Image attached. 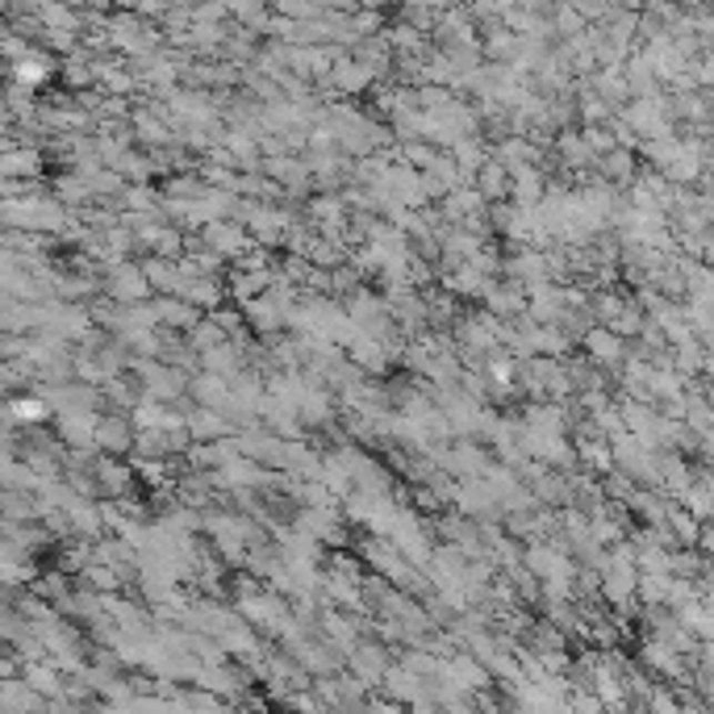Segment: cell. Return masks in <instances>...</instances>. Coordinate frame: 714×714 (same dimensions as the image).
Returning a JSON list of instances; mask_svg holds the SVG:
<instances>
[{"label": "cell", "instance_id": "cell-2", "mask_svg": "<svg viewBox=\"0 0 714 714\" xmlns=\"http://www.w3.org/2000/svg\"><path fill=\"white\" fill-rule=\"evenodd\" d=\"M101 293L113 296V301H122V305H139V301H151V296H155V289H151V280H147V268H142V260L125 255V260H118L113 268H105Z\"/></svg>", "mask_w": 714, "mask_h": 714}, {"label": "cell", "instance_id": "cell-23", "mask_svg": "<svg viewBox=\"0 0 714 714\" xmlns=\"http://www.w3.org/2000/svg\"><path fill=\"white\" fill-rule=\"evenodd\" d=\"M702 519H697L694 510H685L681 502H668V531L677 535L681 547H697V540H702Z\"/></svg>", "mask_w": 714, "mask_h": 714}, {"label": "cell", "instance_id": "cell-19", "mask_svg": "<svg viewBox=\"0 0 714 714\" xmlns=\"http://www.w3.org/2000/svg\"><path fill=\"white\" fill-rule=\"evenodd\" d=\"M547 197V172L526 163V168H514V189H510V201L514 205H540Z\"/></svg>", "mask_w": 714, "mask_h": 714}, {"label": "cell", "instance_id": "cell-15", "mask_svg": "<svg viewBox=\"0 0 714 714\" xmlns=\"http://www.w3.org/2000/svg\"><path fill=\"white\" fill-rule=\"evenodd\" d=\"M489 280H493V276H485L476 263H460L455 272H443V276H439V284H443L447 293L460 296V301H481V296H485Z\"/></svg>", "mask_w": 714, "mask_h": 714}, {"label": "cell", "instance_id": "cell-6", "mask_svg": "<svg viewBox=\"0 0 714 714\" xmlns=\"http://www.w3.org/2000/svg\"><path fill=\"white\" fill-rule=\"evenodd\" d=\"M134 439H139V426L125 410H105L101 414V426H97V447L109 455H130L134 452Z\"/></svg>", "mask_w": 714, "mask_h": 714}, {"label": "cell", "instance_id": "cell-9", "mask_svg": "<svg viewBox=\"0 0 714 714\" xmlns=\"http://www.w3.org/2000/svg\"><path fill=\"white\" fill-rule=\"evenodd\" d=\"M243 314H247V326H251L255 339H276V334H284V305H280L272 293L247 301Z\"/></svg>", "mask_w": 714, "mask_h": 714}, {"label": "cell", "instance_id": "cell-27", "mask_svg": "<svg viewBox=\"0 0 714 714\" xmlns=\"http://www.w3.org/2000/svg\"><path fill=\"white\" fill-rule=\"evenodd\" d=\"M702 376H706V381H714V351L706 348V360H702Z\"/></svg>", "mask_w": 714, "mask_h": 714}, {"label": "cell", "instance_id": "cell-20", "mask_svg": "<svg viewBox=\"0 0 714 714\" xmlns=\"http://www.w3.org/2000/svg\"><path fill=\"white\" fill-rule=\"evenodd\" d=\"M21 677L30 681L38 694H47V697H59L63 690H68V673H63L51 656H47V661H26V673H21Z\"/></svg>", "mask_w": 714, "mask_h": 714}, {"label": "cell", "instance_id": "cell-28", "mask_svg": "<svg viewBox=\"0 0 714 714\" xmlns=\"http://www.w3.org/2000/svg\"><path fill=\"white\" fill-rule=\"evenodd\" d=\"M702 581H706V585L714 590V564H706V573H702Z\"/></svg>", "mask_w": 714, "mask_h": 714}, {"label": "cell", "instance_id": "cell-13", "mask_svg": "<svg viewBox=\"0 0 714 714\" xmlns=\"http://www.w3.org/2000/svg\"><path fill=\"white\" fill-rule=\"evenodd\" d=\"M184 426H189L192 439H227V435H234V419H230L227 410H213V405H201V401L189 410Z\"/></svg>", "mask_w": 714, "mask_h": 714}, {"label": "cell", "instance_id": "cell-3", "mask_svg": "<svg viewBox=\"0 0 714 714\" xmlns=\"http://www.w3.org/2000/svg\"><path fill=\"white\" fill-rule=\"evenodd\" d=\"M97 481H101V497H109V502L134 497V489H139V472H134V460H130V455L101 452V460H97Z\"/></svg>", "mask_w": 714, "mask_h": 714}, {"label": "cell", "instance_id": "cell-5", "mask_svg": "<svg viewBox=\"0 0 714 714\" xmlns=\"http://www.w3.org/2000/svg\"><path fill=\"white\" fill-rule=\"evenodd\" d=\"M389 664H393V656H389V644H384V640H360L355 652L348 656V668L364 681L368 690H381Z\"/></svg>", "mask_w": 714, "mask_h": 714}, {"label": "cell", "instance_id": "cell-8", "mask_svg": "<svg viewBox=\"0 0 714 714\" xmlns=\"http://www.w3.org/2000/svg\"><path fill=\"white\" fill-rule=\"evenodd\" d=\"M105 410H71V414H54V435L68 447H97V426H101Z\"/></svg>", "mask_w": 714, "mask_h": 714}, {"label": "cell", "instance_id": "cell-24", "mask_svg": "<svg viewBox=\"0 0 714 714\" xmlns=\"http://www.w3.org/2000/svg\"><path fill=\"white\" fill-rule=\"evenodd\" d=\"M439 155H443V151H439L435 142H426V139L401 142V163H410V168H419V172H431Z\"/></svg>", "mask_w": 714, "mask_h": 714}, {"label": "cell", "instance_id": "cell-11", "mask_svg": "<svg viewBox=\"0 0 714 714\" xmlns=\"http://www.w3.org/2000/svg\"><path fill=\"white\" fill-rule=\"evenodd\" d=\"M189 398L201 401V405H213V410H230L234 384H230V376H222V372H210V368H201V372H197V376L189 381Z\"/></svg>", "mask_w": 714, "mask_h": 714}, {"label": "cell", "instance_id": "cell-12", "mask_svg": "<svg viewBox=\"0 0 714 714\" xmlns=\"http://www.w3.org/2000/svg\"><path fill=\"white\" fill-rule=\"evenodd\" d=\"M42 168H47V151H42V147H30V142L4 147V159H0V172H4V175L42 180Z\"/></svg>", "mask_w": 714, "mask_h": 714}, {"label": "cell", "instance_id": "cell-14", "mask_svg": "<svg viewBox=\"0 0 714 714\" xmlns=\"http://www.w3.org/2000/svg\"><path fill=\"white\" fill-rule=\"evenodd\" d=\"M4 419L9 422H18V426H47V422H54V410H51V401L42 398V393H26V398H9V410H4Z\"/></svg>", "mask_w": 714, "mask_h": 714}, {"label": "cell", "instance_id": "cell-26", "mask_svg": "<svg viewBox=\"0 0 714 714\" xmlns=\"http://www.w3.org/2000/svg\"><path fill=\"white\" fill-rule=\"evenodd\" d=\"M619 9H631V13H644L647 9V0H614Z\"/></svg>", "mask_w": 714, "mask_h": 714}, {"label": "cell", "instance_id": "cell-18", "mask_svg": "<svg viewBox=\"0 0 714 714\" xmlns=\"http://www.w3.org/2000/svg\"><path fill=\"white\" fill-rule=\"evenodd\" d=\"M476 189L485 197L489 205H497V201H510V189H514V172L505 168L502 159L489 155V163L476 172Z\"/></svg>", "mask_w": 714, "mask_h": 714}, {"label": "cell", "instance_id": "cell-16", "mask_svg": "<svg viewBox=\"0 0 714 714\" xmlns=\"http://www.w3.org/2000/svg\"><path fill=\"white\" fill-rule=\"evenodd\" d=\"M573 443H576V455H581V469L597 472V476L619 469V464H614V443H610L606 435H573Z\"/></svg>", "mask_w": 714, "mask_h": 714}, {"label": "cell", "instance_id": "cell-21", "mask_svg": "<svg viewBox=\"0 0 714 714\" xmlns=\"http://www.w3.org/2000/svg\"><path fill=\"white\" fill-rule=\"evenodd\" d=\"M51 76H54V63L42 51H38V47L30 54H21L18 63H13V84H26V88H34V92L47 84Z\"/></svg>", "mask_w": 714, "mask_h": 714}, {"label": "cell", "instance_id": "cell-22", "mask_svg": "<svg viewBox=\"0 0 714 714\" xmlns=\"http://www.w3.org/2000/svg\"><path fill=\"white\" fill-rule=\"evenodd\" d=\"M635 155H640V151H627V147H614L610 155H602L597 159L602 180H614V184L631 189V180H635Z\"/></svg>", "mask_w": 714, "mask_h": 714}, {"label": "cell", "instance_id": "cell-7", "mask_svg": "<svg viewBox=\"0 0 714 714\" xmlns=\"http://www.w3.org/2000/svg\"><path fill=\"white\" fill-rule=\"evenodd\" d=\"M0 714H51V697L38 694L26 677L0 681Z\"/></svg>", "mask_w": 714, "mask_h": 714}, {"label": "cell", "instance_id": "cell-1", "mask_svg": "<svg viewBox=\"0 0 714 714\" xmlns=\"http://www.w3.org/2000/svg\"><path fill=\"white\" fill-rule=\"evenodd\" d=\"M0 218H4V227L34 230V234H54V239H59V234L80 218V210H71V205H63L51 189H42V192H30V197H4Z\"/></svg>", "mask_w": 714, "mask_h": 714}, {"label": "cell", "instance_id": "cell-17", "mask_svg": "<svg viewBox=\"0 0 714 714\" xmlns=\"http://www.w3.org/2000/svg\"><path fill=\"white\" fill-rule=\"evenodd\" d=\"M155 310H159V322H163V326L184 331V334L205 318V310H197L189 296H155Z\"/></svg>", "mask_w": 714, "mask_h": 714}, {"label": "cell", "instance_id": "cell-4", "mask_svg": "<svg viewBox=\"0 0 714 714\" xmlns=\"http://www.w3.org/2000/svg\"><path fill=\"white\" fill-rule=\"evenodd\" d=\"M581 351L590 355L593 364L606 368V372H619V368H623V360L631 355V343L623 339V334L610 331V326H602V322H593L590 331L581 334Z\"/></svg>", "mask_w": 714, "mask_h": 714}, {"label": "cell", "instance_id": "cell-25", "mask_svg": "<svg viewBox=\"0 0 714 714\" xmlns=\"http://www.w3.org/2000/svg\"><path fill=\"white\" fill-rule=\"evenodd\" d=\"M227 339H230V334L222 331V326H218V322H213L210 314L201 318V322H197V326H192V331H189V343H192V348H197V351L222 348V343H227Z\"/></svg>", "mask_w": 714, "mask_h": 714}, {"label": "cell", "instance_id": "cell-10", "mask_svg": "<svg viewBox=\"0 0 714 714\" xmlns=\"http://www.w3.org/2000/svg\"><path fill=\"white\" fill-rule=\"evenodd\" d=\"M439 210H443V218H447L452 227H464L469 218H481V213L489 210V201L481 197L476 184H460V189H452L439 201Z\"/></svg>", "mask_w": 714, "mask_h": 714}]
</instances>
